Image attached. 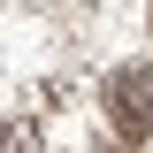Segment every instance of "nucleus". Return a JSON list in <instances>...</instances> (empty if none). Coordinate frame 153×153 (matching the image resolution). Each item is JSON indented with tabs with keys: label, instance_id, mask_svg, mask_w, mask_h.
Returning <instances> with one entry per match:
<instances>
[{
	"label": "nucleus",
	"instance_id": "obj_1",
	"mask_svg": "<svg viewBox=\"0 0 153 153\" xmlns=\"http://www.w3.org/2000/svg\"><path fill=\"white\" fill-rule=\"evenodd\" d=\"M100 107H107V123H115L123 138H146V130H153V61H123V69L107 76Z\"/></svg>",
	"mask_w": 153,
	"mask_h": 153
},
{
	"label": "nucleus",
	"instance_id": "obj_2",
	"mask_svg": "<svg viewBox=\"0 0 153 153\" xmlns=\"http://www.w3.org/2000/svg\"><path fill=\"white\" fill-rule=\"evenodd\" d=\"M0 153H23V130H16V123H0Z\"/></svg>",
	"mask_w": 153,
	"mask_h": 153
}]
</instances>
